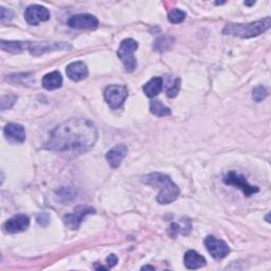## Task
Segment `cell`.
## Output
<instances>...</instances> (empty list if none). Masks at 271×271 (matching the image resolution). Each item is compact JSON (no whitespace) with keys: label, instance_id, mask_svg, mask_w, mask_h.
Instances as JSON below:
<instances>
[{"label":"cell","instance_id":"1","mask_svg":"<svg viewBox=\"0 0 271 271\" xmlns=\"http://www.w3.org/2000/svg\"><path fill=\"white\" fill-rule=\"evenodd\" d=\"M98 140V129L90 120L73 118L58 124L49 134L45 148L54 151L84 152Z\"/></svg>","mask_w":271,"mask_h":271},{"label":"cell","instance_id":"2","mask_svg":"<svg viewBox=\"0 0 271 271\" xmlns=\"http://www.w3.org/2000/svg\"><path fill=\"white\" fill-rule=\"evenodd\" d=\"M142 182L155 186L159 190L157 202L160 205H169L175 202L180 195V188L176 184L170 176L162 173H150L142 177Z\"/></svg>","mask_w":271,"mask_h":271},{"label":"cell","instance_id":"3","mask_svg":"<svg viewBox=\"0 0 271 271\" xmlns=\"http://www.w3.org/2000/svg\"><path fill=\"white\" fill-rule=\"evenodd\" d=\"M271 26V18L269 16L257 21L249 23H228L222 29L223 35H231V36L241 38H251L258 36Z\"/></svg>","mask_w":271,"mask_h":271},{"label":"cell","instance_id":"4","mask_svg":"<svg viewBox=\"0 0 271 271\" xmlns=\"http://www.w3.org/2000/svg\"><path fill=\"white\" fill-rule=\"evenodd\" d=\"M138 43L133 38L123 40L119 49H118V57L120 58L124 65V68L127 72H133L137 68V60L135 57V52L138 49Z\"/></svg>","mask_w":271,"mask_h":271},{"label":"cell","instance_id":"5","mask_svg":"<svg viewBox=\"0 0 271 271\" xmlns=\"http://www.w3.org/2000/svg\"><path fill=\"white\" fill-rule=\"evenodd\" d=\"M72 46L66 42H36L29 44V52L34 56L53 52V51H66L71 50Z\"/></svg>","mask_w":271,"mask_h":271},{"label":"cell","instance_id":"6","mask_svg":"<svg viewBox=\"0 0 271 271\" xmlns=\"http://www.w3.org/2000/svg\"><path fill=\"white\" fill-rule=\"evenodd\" d=\"M128 96L127 88L123 85H110L104 91V99L111 109H119Z\"/></svg>","mask_w":271,"mask_h":271},{"label":"cell","instance_id":"7","mask_svg":"<svg viewBox=\"0 0 271 271\" xmlns=\"http://www.w3.org/2000/svg\"><path fill=\"white\" fill-rule=\"evenodd\" d=\"M223 182L228 185H233L235 187H239L247 197L260 192V188L255 185L250 184L243 175H240L235 172H229L225 177H223Z\"/></svg>","mask_w":271,"mask_h":271},{"label":"cell","instance_id":"8","mask_svg":"<svg viewBox=\"0 0 271 271\" xmlns=\"http://www.w3.org/2000/svg\"><path fill=\"white\" fill-rule=\"evenodd\" d=\"M96 210L91 207H86V206H79L74 209V212L71 214H67L64 216V223L66 227L71 230H76L79 229L81 222L83 221L84 217L93 214Z\"/></svg>","mask_w":271,"mask_h":271},{"label":"cell","instance_id":"9","mask_svg":"<svg viewBox=\"0 0 271 271\" xmlns=\"http://www.w3.org/2000/svg\"><path fill=\"white\" fill-rule=\"evenodd\" d=\"M205 245L209 253L216 260L225 258L230 253V247L226 242L217 240L214 237H211V235L206 238Z\"/></svg>","mask_w":271,"mask_h":271},{"label":"cell","instance_id":"10","mask_svg":"<svg viewBox=\"0 0 271 271\" xmlns=\"http://www.w3.org/2000/svg\"><path fill=\"white\" fill-rule=\"evenodd\" d=\"M67 25L71 29H97L99 26V20L96 16L91 14H76L70 17L67 21Z\"/></svg>","mask_w":271,"mask_h":271},{"label":"cell","instance_id":"11","mask_svg":"<svg viewBox=\"0 0 271 271\" xmlns=\"http://www.w3.org/2000/svg\"><path fill=\"white\" fill-rule=\"evenodd\" d=\"M50 18V13L47 8L40 5H32L26 9L25 19L31 26H37L42 21H47Z\"/></svg>","mask_w":271,"mask_h":271},{"label":"cell","instance_id":"12","mask_svg":"<svg viewBox=\"0 0 271 271\" xmlns=\"http://www.w3.org/2000/svg\"><path fill=\"white\" fill-rule=\"evenodd\" d=\"M30 226V218L25 214H18L10 218L4 223V229L6 232L14 234L25 231Z\"/></svg>","mask_w":271,"mask_h":271},{"label":"cell","instance_id":"13","mask_svg":"<svg viewBox=\"0 0 271 271\" xmlns=\"http://www.w3.org/2000/svg\"><path fill=\"white\" fill-rule=\"evenodd\" d=\"M6 139L12 143H23L26 141L25 127L17 123H9L4 128Z\"/></svg>","mask_w":271,"mask_h":271},{"label":"cell","instance_id":"14","mask_svg":"<svg viewBox=\"0 0 271 271\" xmlns=\"http://www.w3.org/2000/svg\"><path fill=\"white\" fill-rule=\"evenodd\" d=\"M66 73L68 78L74 81V82H80L83 81L88 78V68L84 62H73L71 64H69L66 69Z\"/></svg>","mask_w":271,"mask_h":271},{"label":"cell","instance_id":"15","mask_svg":"<svg viewBox=\"0 0 271 271\" xmlns=\"http://www.w3.org/2000/svg\"><path fill=\"white\" fill-rule=\"evenodd\" d=\"M127 150L128 148L124 144H118L108 150L107 154H106V160L108 161L109 166L112 169H118L121 166L122 161L127 154Z\"/></svg>","mask_w":271,"mask_h":271},{"label":"cell","instance_id":"16","mask_svg":"<svg viewBox=\"0 0 271 271\" xmlns=\"http://www.w3.org/2000/svg\"><path fill=\"white\" fill-rule=\"evenodd\" d=\"M183 262H184V266L190 270L202 268L206 266L207 264L206 258L195 250H188L187 252H185L184 257H183Z\"/></svg>","mask_w":271,"mask_h":271},{"label":"cell","instance_id":"17","mask_svg":"<svg viewBox=\"0 0 271 271\" xmlns=\"http://www.w3.org/2000/svg\"><path fill=\"white\" fill-rule=\"evenodd\" d=\"M42 85L47 90H55L61 88L63 85V76L61 72L53 71L47 73L42 80Z\"/></svg>","mask_w":271,"mask_h":271},{"label":"cell","instance_id":"18","mask_svg":"<svg viewBox=\"0 0 271 271\" xmlns=\"http://www.w3.org/2000/svg\"><path fill=\"white\" fill-rule=\"evenodd\" d=\"M163 88V80L160 76L150 79L143 86V91L148 98H155L161 92Z\"/></svg>","mask_w":271,"mask_h":271},{"label":"cell","instance_id":"19","mask_svg":"<svg viewBox=\"0 0 271 271\" xmlns=\"http://www.w3.org/2000/svg\"><path fill=\"white\" fill-rule=\"evenodd\" d=\"M29 44L30 42H7V41H2L0 42V47H2V50L10 52V53H21L22 51H25L26 49H29Z\"/></svg>","mask_w":271,"mask_h":271},{"label":"cell","instance_id":"20","mask_svg":"<svg viewBox=\"0 0 271 271\" xmlns=\"http://www.w3.org/2000/svg\"><path fill=\"white\" fill-rule=\"evenodd\" d=\"M149 110L152 114L156 115V117H167V115H170L172 113L171 109L168 107V106H166L158 100H154V101L150 102Z\"/></svg>","mask_w":271,"mask_h":271},{"label":"cell","instance_id":"21","mask_svg":"<svg viewBox=\"0 0 271 271\" xmlns=\"http://www.w3.org/2000/svg\"><path fill=\"white\" fill-rule=\"evenodd\" d=\"M174 42H175V40L172 36H168V35H166V36L159 37L155 42L154 48H155V50L160 51V52L168 51L169 49L172 48V46L174 45Z\"/></svg>","mask_w":271,"mask_h":271},{"label":"cell","instance_id":"22","mask_svg":"<svg viewBox=\"0 0 271 271\" xmlns=\"http://www.w3.org/2000/svg\"><path fill=\"white\" fill-rule=\"evenodd\" d=\"M268 96V90L266 87L260 85V86H257L253 89V92H252V99L257 102V103H260L262 101H264Z\"/></svg>","mask_w":271,"mask_h":271},{"label":"cell","instance_id":"23","mask_svg":"<svg viewBox=\"0 0 271 271\" xmlns=\"http://www.w3.org/2000/svg\"><path fill=\"white\" fill-rule=\"evenodd\" d=\"M186 17L185 12L179 10V9H174L170 12L169 14V20L173 23H181Z\"/></svg>","mask_w":271,"mask_h":271},{"label":"cell","instance_id":"24","mask_svg":"<svg viewBox=\"0 0 271 271\" xmlns=\"http://www.w3.org/2000/svg\"><path fill=\"white\" fill-rule=\"evenodd\" d=\"M17 97L14 94H8V96H3L2 100H0V104H2V110H6L7 108H11L16 102Z\"/></svg>","mask_w":271,"mask_h":271},{"label":"cell","instance_id":"25","mask_svg":"<svg viewBox=\"0 0 271 271\" xmlns=\"http://www.w3.org/2000/svg\"><path fill=\"white\" fill-rule=\"evenodd\" d=\"M180 84H181L180 79H175L173 84L169 86V88L167 89V96L169 98H175L176 96H177L180 90Z\"/></svg>","mask_w":271,"mask_h":271},{"label":"cell","instance_id":"26","mask_svg":"<svg viewBox=\"0 0 271 271\" xmlns=\"http://www.w3.org/2000/svg\"><path fill=\"white\" fill-rule=\"evenodd\" d=\"M13 17H14L13 11L10 10V9H7L5 7L0 8V21H2L3 25L10 22L12 19H13Z\"/></svg>","mask_w":271,"mask_h":271},{"label":"cell","instance_id":"27","mask_svg":"<svg viewBox=\"0 0 271 271\" xmlns=\"http://www.w3.org/2000/svg\"><path fill=\"white\" fill-rule=\"evenodd\" d=\"M57 196L60 198H64L65 202H70V200H72L76 195L72 192L71 188H62V190L58 192Z\"/></svg>","mask_w":271,"mask_h":271},{"label":"cell","instance_id":"28","mask_svg":"<svg viewBox=\"0 0 271 271\" xmlns=\"http://www.w3.org/2000/svg\"><path fill=\"white\" fill-rule=\"evenodd\" d=\"M37 223L40 226L42 227H46V226H48L49 225V222H50V217L49 215L47 214V213H41L37 215Z\"/></svg>","mask_w":271,"mask_h":271},{"label":"cell","instance_id":"29","mask_svg":"<svg viewBox=\"0 0 271 271\" xmlns=\"http://www.w3.org/2000/svg\"><path fill=\"white\" fill-rule=\"evenodd\" d=\"M182 222H183V228H180V233H181L182 235H188V234H190L191 230H192L191 221H190V219H187V218L185 219V218H183Z\"/></svg>","mask_w":271,"mask_h":271},{"label":"cell","instance_id":"30","mask_svg":"<svg viewBox=\"0 0 271 271\" xmlns=\"http://www.w3.org/2000/svg\"><path fill=\"white\" fill-rule=\"evenodd\" d=\"M178 233H180V226L178 225V223H175L173 222L170 229H169V234L171 235V237L173 239H176V237H177Z\"/></svg>","mask_w":271,"mask_h":271},{"label":"cell","instance_id":"31","mask_svg":"<svg viewBox=\"0 0 271 271\" xmlns=\"http://www.w3.org/2000/svg\"><path fill=\"white\" fill-rule=\"evenodd\" d=\"M118 263V257L114 254H110L106 257V264H107V268H112Z\"/></svg>","mask_w":271,"mask_h":271},{"label":"cell","instance_id":"32","mask_svg":"<svg viewBox=\"0 0 271 271\" xmlns=\"http://www.w3.org/2000/svg\"><path fill=\"white\" fill-rule=\"evenodd\" d=\"M141 269H142V270H155V268L152 266H143Z\"/></svg>","mask_w":271,"mask_h":271},{"label":"cell","instance_id":"33","mask_svg":"<svg viewBox=\"0 0 271 271\" xmlns=\"http://www.w3.org/2000/svg\"><path fill=\"white\" fill-rule=\"evenodd\" d=\"M255 3L253 2V3H245V5H247V6H252V5H254Z\"/></svg>","mask_w":271,"mask_h":271}]
</instances>
